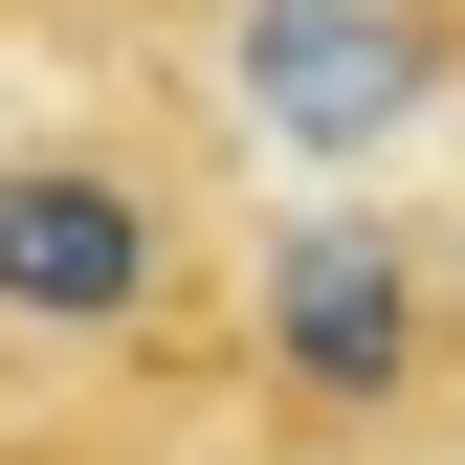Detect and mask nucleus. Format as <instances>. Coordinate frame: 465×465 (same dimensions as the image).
Returning a JSON list of instances; mask_svg holds the SVG:
<instances>
[{
  "instance_id": "f257e3e1",
  "label": "nucleus",
  "mask_w": 465,
  "mask_h": 465,
  "mask_svg": "<svg viewBox=\"0 0 465 465\" xmlns=\"http://www.w3.org/2000/svg\"><path fill=\"white\" fill-rule=\"evenodd\" d=\"M244 355L288 421H332V443H377V421H421L443 355H465V311H443V244H399V222H288L266 288H244Z\"/></svg>"
},
{
  "instance_id": "f03ea898",
  "label": "nucleus",
  "mask_w": 465,
  "mask_h": 465,
  "mask_svg": "<svg viewBox=\"0 0 465 465\" xmlns=\"http://www.w3.org/2000/svg\"><path fill=\"white\" fill-rule=\"evenodd\" d=\"M178 311V178L155 155H0V332H45V355H134V332Z\"/></svg>"
},
{
  "instance_id": "7ed1b4c3",
  "label": "nucleus",
  "mask_w": 465,
  "mask_h": 465,
  "mask_svg": "<svg viewBox=\"0 0 465 465\" xmlns=\"http://www.w3.org/2000/svg\"><path fill=\"white\" fill-rule=\"evenodd\" d=\"M421 67H443V45L377 23V0H244V89H266V134H311V155L399 134V111H421Z\"/></svg>"
},
{
  "instance_id": "20e7f679",
  "label": "nucleus",
  "mask_w": 465,
  "mask_h": 465,
  "mask_svg": "<svg viewBox=\"0 0 465 465\" xmlns=\"http://www.w3.org/2000/svg\"><path fill=\"white\" fill-rule=\"evenodd\" d=\"M443 311H465V178H443Z\"/></svg>"
}]
</instances>
